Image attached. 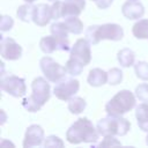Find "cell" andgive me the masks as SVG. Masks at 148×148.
<instances>
[{"instance_id": "32", "label": "cell", "mask_w": 148, "mask_h": 148, "mask_svg": "<svg viewBox=\"0 0 148 148\" xmlns=\"http://www.w3.org/2000/svg\"><path fill=\"white\" fill-rule=\"evenodd\" d=\"M61 5H62V1H59V0H57L52 3V6H51V8H52V20L57 21L58 18L61 17Z\"/></svg>"}, {"instance_id": "5", "label": "cell", "mask_w": 148, "mask_h": 148, "mask_svg": "<svg viewBox=\"0 0 148 148\" xmlns=\"http://www.w3.org/2000/svg\"><path fill=\"white\" fill-rule=\"evenodd\" d=\"M39 67L44 74V76L52 83H58L62 79L66 77L67 69L66 67L58 64L51 57H43L39 60Z\"/></svg>"}, {"instance_id": "20", "label": "cell", "mask_w": 148, "mask_h": 148, "mask_svg": "<svg viewBox=\"0 0 148 148\" xmlns=\"http://www.w3.org/2000/svg\"><path fill=\"white\" fill-rule=\"evenodd\" d=\"M34 10H35V6L27 2L25 5H22L17 8L16 10V15L17 17L22 21V22H30L32 21V17H34Z\"/></svg>"}, {"instance_id": "1", "label": "cell", "mask_w": 148, "mask_h": 148, "mask_svg": "<svg viewBox=\"0 0 148 148\" xmlns=\"http://www.w3.org/2000/svg\"><path fill=\"white\" fill-rule=\"evenodd\" d=\"M99 133L97 131V127L94 126V124L86 117L79 118L74 124L71 125V127L66 132V139L69 143H95L98 138Z\"/></svg>"}, {"instance_id": "25", "label": "cell", "mask_w": 148, "mask_h": 148, "mask_svg": "<svg viewBox=\"0 0 148 148\" xmlns=\"http://www.w3.org/2000/svg\"><path fill=\"white\" fill-rule=\"evenodd\" d=\"M134 72L136 76L142 81H148V62L138 61L134 64Z\"/></svg>"}, {"instance_id": "37", "label": "cell", "mask_w": 148, "mask_h": 148, "mask_svg": "<svg viewBox=\"0 0 148 148\" xmlns=\"http://www.w3.org/2000/svg\"><path fill=\"white\" fill-rule=\"evenodd\" d=\"M131 1H138V0H131Z\"/></svg>"}, {"instance_id": "15", "label": "cell", "mask_w": 148, "mask_h": 148, "mask_svg": "<svg viewBox=\"0 0 148 148\" xmlns=\"http://www.w3.org/2000/svg\"><path fill=\"white\" fill-rule=\"evenodd\" d=\"M86 7V0H65L61 5V17L79 16Z\"/></svg>"}, {"instance_id": "30", "label": "cell", "mask_w": 148, "mask_h": 148, "mask_svg": "<svg viewBox=\"0 0 148 148\" xmlns=\"http://www.w3.org/2000/svg\"><path fill=\"white\" fill-rule=\"evenodd\" d=\"M44 147H64V142L56 135H50L44 140Z\"/></svg>"}, {"instance_id": "27", "label": "cell", "mask_w": 148, "mask_h": 148, "mask_svg": "<svg viewBox=\"0 0 148 148\" xmlns=\"http://www.w3.org/2000/svg\"><path fill=\"white\" fill-rule=\"evenodd\" d=\"M97 27H98V25H96V24L90 25V27H88V28L86 29V31H84L86 39H87L91 45H96V44H98V43L101 42V40L98 39V37H97Z\"/></svg>"}, {"instance_id": "16", "label": "cell", "mask_w": 148, "mask_h": 148, "mask_svg": "<svg viewBox=\"0 0 148 148\" xmlns=\"http://www.w3.org/2000/svg\"><path fill=\"white\" fill-rule=\"evenodd\" d=\"M135 118L141 131L148 133V103H141L135 108Z\"/></svg>"}, {"instance_id": "38", "label": "cell", "mask_w": 148, "mask_h": 148, "mask_svg": "<svg viewBox=\"0 0 148 148\" xmlns=\"http://www.w3.org/2000/svg\"><path fill=\"white\" fill-rule=\"evenodd\" d=\"M91 1H97V0H91Z\"/></svg>"}, {"instance_id": "28", "label": "cell", "mask_w": 148, "mask_h": 148, "mask_svg": "<svg viewBox=\"0 0 148 148\" xmlns=\"http://www.w3.org/2000/svg\"><path fill=\"white\" fill-rule=\"evenodd\" d=\"M135 96L140 102L148 103V83L139 84L135 88Z\"/></svg>"}, {"instance_id": "36", "label": "cell", "mask_w": 148, "mask_h": 148, "mask_svg": "<svg viewBox=\"0 0 148 148\" xmlns=\"http://www.w3.org/2000/svg\"><path fill=\"white\" fill-rule=\"evenodd\" d=\"M49 1H51V2H54V1H57V0H49Z\"/></svg>"}, {"instance_id": "9", "label": "cell", "mask_w": 148, "mask_h": 148, "mask_svg": "<svg viewBox=\"0 0 148 148\" xmlns=\"http://www.w3.org/2000/svg\"><path fill=\"white\" fill-rule=\"evenodd\" d=\"M39 49L44 53H53L54 51H71L69 49V42L67 39L58 38L54 35L45 36L39 40Z\"/></svg>"}, {"instance_id": "8", "label": "cell", "mask_w": 148, "mask_h": 148, "mask_svg": "<svg viewBox=\"0 0 148 148\" xmlns=\"http://www.w3.org/2000/svg\"><path fill=\"white\" fill-rule=\"evenodd\" d=\"M90 43L86 38L77 39L74 45L71 47L69 51V58L79 61L83 66H87L91 61V50H90Z\"/></svg>"}, {"instance_id": "14", "label": "cell", "mask_w": 148, "mask_h": 148, "mask_svg": "<svg viewBox=\"0 0 148 148\" xmlns=\"http://www.w3.org/2000/svg\"><path fill=\"white\" fill-rule=\"evenodd\" d=\"M121 13L128 20H139L145 14V7L139 0L138 1L127 0L121 6Z\"/></svg>"}, {"instance_id": "2", "label": "cell", "mask_w": 148, "mask_h": 148, "mask_svg": "<svg viewBox=\"0 0 148 148\" xmlns=\"http://www.w3.org/2000/svg\"><path fill=\"white\" fill-rule=\"evenodd\" d=\"M50 81L46 77H36L31 83L32 94L29 97L23 98L22 105L29 112H37L51 97Z\"/></svg>"}, {"instance_id": "3", "label": "cell", "mask_w": 148, "mask_h": 148, "mask_svg": "<svg viewBox=\"0 0 148 148\" xmlns=\"http://www.w3.org/2000/svg\"><path fill=\"white\" fill-rule=\"evenodd\" d=\"M135 96L131 90L124 89L118 91L106 104H105V112L108 116H116L121 117L126 112L131 111L135 108Z\"/></svg>"}, {"instance_id": "19", "label": "cell", "mask_w": 148, "mask_h": 148, "mask_svg": "<svg viewBox=\"0 0 148 148\" xmlns=\"http://www.w3.org/2000/svg\"><path fill=\"white\" fill-rule=\"evenodd\" d=\"M132 34L138 39H148V20L141 18L136 23H134Z\"/></svg>"}, {"instance_id": "29", "label": "cell", "mask_w": 148, "mask_h": 148, "mask_svg": "<svg viewBox=\"0 0 148 148\" xmlns=\"http://www.w3.org/2000/svg\"><path fill=\"white\" fill-rule=\"evenodd\" d=\"M14 25V20L8 15H2L0 18V30L2 32L9 31Z\"/></svg>"}, {"instance_id": "11", "label": "cell", "mask_w": 148, "mask_h": 148, "mask_svg": "<svg viewBox=\"0 0 148 148\" xmlns=\"http://www.w3.org/2000/svg\"><path fill=\"white\" fill-rule=\"evenodd\" d=\"M97 37L99 40H121L124 37V30L119 24L116 23H105L97 27Z\"/></svg>"}, {"instance_id": "34", "label": "cell", "mask_w": 148, "mask_h": 148, "mask_svg": "<svg viewBox=\"0 0 148 148\" xmlns=\"http://www.w3.org/2000/svg\"><path fill=\"white\" fill-rule=\"evenodd\" d=\"M25 2H29V3H32L34 1H36V0H24Z\"/></svg>"}, {"instance_id": "6", "label": "cell", "mask_w": 148, "mask_h": 148, "mask_svg": "<svg viewBox=\"0 0 148 148\" xmlns=\"http://www.w3.org/2000/svg\"><path fill=\"white\" fill-rule=\"evenodd\" d=\"M0 88L2 91L7 92L8 95L20 98L23 97L27 92V86H25V80L23 77L13 75V74H8L1 75V80H0Z\"/></svg>"}, {"instance_id": "24", "label": "cell", "mask_w": 148, "mask_h": 148, "mask_svg": "<svg viewBox=\"0 0 148 148\" xmlns=\"http://www.w3.org/2000/svg\"><path fill=\"white\" fill-rule=\"evenodd\" d=\"M65 67H66V69H67V73H68L71 76H77V75H80V74L82 73L84 66H83L82 64H80L79 61H76V60H74V59H72V58H69V59L67 60Z\"/></svg>"}, {"instance_id": "26", "label": "cell", "mask_w": 148, "mask_h": 148, "mask_svg": "<svg viewBox=\"0 0 148 148\" xmlns=\"http://www.w3.org/2000/svg\"><path fill=\"white\" fill-rule=\"evenodd\" d=\"M123 81V72L119 68H111L108 72V83L110 86H117Z\"/></svg>"}, {"instance_id": "22", "label": "cell", "mask_w": 148, "mask_h": 148, "mask_svg": "<svg viewBox=\"0 0 148 148\" xmlns=\"http://www.w3.org/2000/svg\"><path fill=\"white\" fill-rule=\"evenodd\" d=\"M68 102V110L71 111V113L73 114H79L81 113L86 106H87V102L84 101V98L82 97H79V96H73Z\"/></svg>"}, {"instance_id": "13", "label": "cell", "mask_w": 148, "mask_h": 148, "mask_svg": "<svg viewBox=\"0 0 148 148\" xmlns=\"http://www.w3.org/2000/svg\"><path fill=\"white\" fill-rule=\"evenodd\" d=\"M52 20V8L47 3H38L35 6L32 22L38 27H45Z\"/></svg>"}, {"instance_id": "31", "label": "cell", "mask_w": 148, "mask_h": 148, "mask_svg": "<svg viewBox=\"0 0 148 148\" xmlns=\"http://www.w3.org/2000/svg\"><path fill=\"white\" fill-rule=\"evenodd\" d=\"M120 141H118L114 135H105L103 141L98 143L99 147H112V146H120Z\"/></svg>"}, {"instance_id": "18", "label": "cell", "mask_w": 148, "mask_h": 148, "mask_svg": "<svg viewBox=\"0 0 148 148\" xmlns=\"http://www.w3.org/2000/svg\"><path fill=\"white\" fill-rule=\"evenodd\" d=\"M117 59L121 67H131L135 64V53L131 49H123L118 52Z\"/></svg>"}, {"instance_id": "33", "label": "cell", "mask_w": 148, "mask_h": 148, "mask_svg": "<svg viewBox=\"0 0 148 148\" xmlns=\"http://www.w3.org/2000/svg\"><path fill=\"white\" fill-rule=\"evenodd\" d=\"M112 2H113V0H97V1H95L96 6L99 9H106V8H109L112 5Z\"/></svg>"}, {"instance_id": "23", "label": "cell", "mask_w": 148, "mask_h": 148, "mask_svg": "<svg viewBox=\"0 0 148 148\" xmlns=\"http://www.w3.org/2000/svg\"><path fill=\"white\" fill-rule=\"evenodd\" d=\"M50 31H51V35H54L56 37L62 38V39H67L69 34L65 22H54L53 24H51Z\"/></svg>"}, {"instance_id": "35", "label": "cell", "mask_w": 148, "mask_h": 148, "mask_svg": "<svg viewBox=\"0 0 148 148\" xmlns=\"http://www.w3.org/2000/svg\"><path fill=\"white\" fill-rule=\"evenodd\" d=\"M146 145L148 146V134H147V136H146Z\"/></svg>"}, {"instance_id": "12", "label": "cell", "mask_w": 148, "mask_h": 148, "mask_svg": "<svg viewBox=\"0 0 148 148\" xmlns=\"http://www.w3.org/2000/svg\"><path fill=\"white\" fill-rule=\"evenodd\" d=\"M43 142H44V130L39 125H30L25 131L23 147L24 148L38 147L42 146Z\"/></svg>"}, {"instance_id": "17", "label": "cell", "mask_w": 148, "mask_h": 148, "mask_svg": "<svg viewBox=\"0 0 148 148\" xmlns=\"http://www.w3.org/2000/svg\"><path fill=\"white\" fill-rule=\"evenodd\" d=\"M87 81L91 87H101L108 82V72L101 68H92L89 72Z\"/></svg>"}, {"instance_id": "10", "label": "cell", "mask_w": 148, "mask_h": 148, "mask_svg": "<svg viewBox=\"0 0 148 148\" xmlns=\"http://www.w3.org/2000/svg\"><path fill=\"white\" fill-rule=\"evenodd\" d=\"M0 54L6 60H17L22 56V46L10 37H2L0 42Z\"/></svg>"}, {"instance_id": "7", "label": "cell", "mask_w": 148, "mask_h": 148, "mask_svg": "<svg viewBox=\"0 0 148 148\" xmlns=\"http://www.w3.org/2000/svg\"><path fill=\"white\" fill-rule=\"evenodd\" d=\"M80 89V82L73 77H65L58 83H56L53 88V94L58 99L69 101Z\"/></svg>"}, {"instance_id": "21", "label": "cell", "mask_w": 148, "mask_h": 148, "mask_svg": "<svg viewBox=\"0 0 148 148\" xmlns=\"http://www.w3.org/2000/svg\"><path fill=\"white\" fill-rule=\"evenodd\" d=\"M64 22L66 23L69 34L80 35L83 31V23H82V21L77 16H68V17H65V21Z\"/></svg>"}, {"instance_id": "4", "label": "cell", "mask_w": 148, "mask_h": 148, "mask_svg": "<svg viewBox=\"0 0 148 148\" xmlns=\"http://www.w3.org/2000/svg\"><path fill=\"white\" fill-rule=\"evenodd\" d=\"M97 131L101 135H117V136H124L128 133L131 128V123L128 119L123 117H116V116H108L105 118H102L97 125Z\"/></svg>"}]
</instances>
